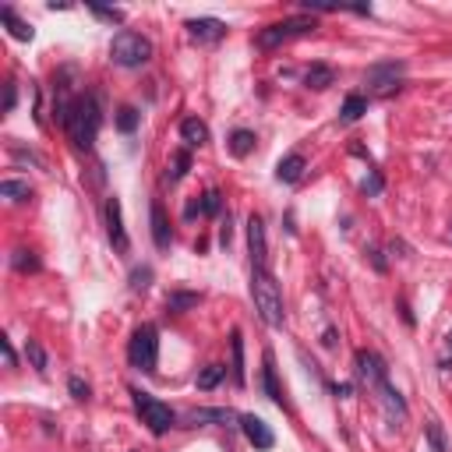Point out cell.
I'll return each instance as SVG.
<instances>
[{"label": "cell", "instance_id": "22", "mask_svg": "<svg viewBox=\"0 0 452 452\" xmlns=\"http://www.w3.org/2000/svg\"><path fill=\"white\" fill-rule=\"evenodd\" d=\"M198 304H202V294H195V290H174L166 297V311L170 315H184V311H191Z\"/></svg>", "mask_w": 452, "mask_h": 452}, {"label": "cell", "instance_id": "36", "mask_svg": "<svg viewBox=\"0 0 452 452\" xmlns=\"http://www.w3.org/2000/svg\"><path fill=\"white\" fill-rule=\"evenodd\" d=\"M92 11H96L99 18H106V22H117V25L124 22V11H117V8H99V4H96Z\"/></svg>", "mask_w": 452, "mask_h": 452}, {"label": "cell", "instance_id": "2", "mask_svg": "<svg viewBox=\"0 0 452 452\" xmlns=\"http://www.w3.org/2000/svg\"><path fill=\"white\" fill-rule=\"evenodd\" d=\"M251 301H255L258 318L269 329H282V322H287V304H282V290H279V282L269 269H251Z\"/></svg>", "mask_w": 452, "mask_h": 452}, {"label": "cell", "instance_id": "11", "mask_svg": "<svg viewBox=\"0 0 452 452\" xmlns=\"http://www.w3.org/2000/svg\"><path fill=\"white\" fill-rule=\"evenodd\" d=\"M403 71H407V64H403V61H385V64H375V68H368L364 82H368V85H375L378 92H392L396 78H400ZM396 89H400V85H396Z\"/></svg>", "mask_w": 452, "mask_h": 452}, {"label": "cell", "instance_id": "33", "mask_svg": "<svg viewBox=\"0 0 452 452\" xmlns=\"http://www.w3.org/2000/svg\"><path fill=\"white\" fill-rule=\"evenodd\" d=\"M68 389H71V396H75L78 403H89V400H92V389H89V382H82L78 375H71V378H68Z\"/></svg>", "mask_w": 452, "mask_h": 452}, {"label": "cell", "instance_id": "23", "mask_svg": "<svg viewBox=\"0 0 452 452\" xmlns=\"http://www.w3.org/2000/svg\"><path fill=\"white\" fill-rule=\"evenodd\" d=\"M368 113V96H361V92H354V96H347V103H343V110H339V121L343 124H354V121H361Z\"/></svg>", "mask_w": 452, "mask_h": 452}, {"label": "cell", "instance_id": "16", "mask_svg": "<svg viewBox=\"0 0 452 452\" xmlns=\"http://www.w3.org/2000/svg\"><path fill=\"white\" fill-rule=\"evenodd\" d=\"M304 170H308V159H304L301 152H290L287 159H279V166H276V181H282V184H297V181L304 177Z\"/></svg>", "mask_w": 452, "mask_h": 452}, {"label": "cell", "instance_id": "41", "mask_svg": "<svg viewBox=\"0 0 452 452\" xmlns=\"http://www.w3.org/2000/svg\"><path fill=\"white\" fill-rule=\"evenodd\" d=\"M332 392L339 396V400H347V396L354 392V385H347V382H343V385H332Z\"/></svg>", "mask_w": 452, "mask_h": 452}, {"label": "cell", "instance_id": "20", "mask_svg": "<svg viewBox=\"0 0 452 452\" xmlns=\"http://www.w3.org/2000/svg\"><path fill=\"white\" fill-rule=\"evenodd\" d=\"M0 22H4V25H8V32H11L15 39H22V43H29V39L36 36V29H32L29 22H22V18H18V11H15V8H8V4L0 8Z\"/></svg>", "mask_w": 452, "mask_h": 452}, {"label": "cell", "instance_id": "6", "mask_svg": "<svg viewBox=\"0 0 452 452\" xmlns=\"http://www.w3.org/2000/svg\"><path fill=\"white\" fill-rule=\"evenodd\" d=\"M318 29V22L315 18H308V15H294V18H282V22H272V25H265L262 32H258V50H276V46H282V43H290V39H301V36H311Z\"/></svg>", "mask_w": 452, "mask_h": 452}, {"label": "cell", "instance_id": "14", "mask_svg": "<svg viewBox=\"0 0 452 452\" xmlns=\"http://www.w3.org/2000/svg\"><path fill=\"white\" fill-rule=\"evenodd\" d=\"M149 219H152V244H156L159 251H170V244H174V234H170V219H166V212H163L159 202L149 205Z\"/></svg>", "mask_w": 452, "mask_h": 452}, {"label": "cell", "instance_id": "32", "mask_svg": "<svg viewBox=\"0 0 452 452\" xmlns=\"http://www.w3.org/2000/svg\"><path fill=\"white\" fill-rule=\"evenodd\" d=\"M428 445H431V452H449V442H445V431L438 421H428Z\"/></svg>", "mask_w": 452, "mask_h": 452}, {"label": "cell", "instance_id": "42", "mask_svg": "<svg viewBox=\"0 0 452 452\" xmlns=\"http://www.w3.org/2000/svg\"><path fill=\"white\" fill-rule=\"evenodd\" d=\"M368 255H371V262H375V269H378V272H385V258H382V251H375V248H371Z\"/></svg>", "mask_w": 452, "mask_h": 452}, {"label": "cell", "instance_id": "13", "mask_svg": "<svg viewBox=\"0 0 452 452\" xmlns=\"http://www.w3.org/2000/svg\"><path fill=\"white\" fill-rule=\"evenodd\" d=\"M188 36L198 39V43H219L226 36V22H219V18H191Z\"/></svg>", "mask_w": 452, "mask_h": 452}, {"label": "cell", "instance_id": "24", "mask_svg": "<svg viewBox=\"0 0 452 452\" xmlns=\"http://www.w3.org/2000/svg\"><path fill=\"white\" fill-rule=\"evenodd\" d=\"M223 378H226V368H223V364H209V368H202V371H198V389H202V392H209V389H216Z\"/></svg>", "mask_w": 452, "mask_h": 452}, {"label": "cell", "instance_id": "9", "mask_svg": "<svg viewBox=\"0 0 452 452\" xmlns=\"http://www.w3.org/2000/svg\"><path fill=\"white\" fill-rule=\"evenodd\" d=\"M248 248H251V269H269V241L262 216H248Z\"/></svg>", "mask_w": 452, "mask_h": 452}, {"label": "cell", "instance_id": "39", "mask_svg": "<svg viewBox=\"0 0 452 452\" xmlns=\"http://www.w3.org/2000/svg\"><path fill=\"white\" fill-rule=\"evenodd\" d=\"M15 103H18V89H15V82H8V92H4V113H11Z\"/></svg>", "mask_w": 452, "mask_h": 452}, {"label": "cell", "instance_id": "35", "mask_svg": "<svg viewBox=\"0 0 452 452\" xmlns=\"http://www.w3.org/2000/svg\"><path fill=\"white\" fill-rule=\"evenodd\" d=\"M361 191H364L368 198H375V195H382V174H378V170H371V177H364V184H361Z\"/></svg>", "mask_w": 452, "mask_h": 452}, {"label": "cell", "instance_id": "12", "mask_svg": "<svg viewBox=\"0 0 452 452\" xmlns=\"http://www.w3.org/2000/svg\"><path fill=\"white\" fill-rule=\"evenodd\" d=\"M188 428H198V424H230V421H241L234 410H226V407H198V410H188L184 414Z\"/></svg>", "mask_w": 452, "mask_h": 452}, {"label": "cell", "instance_id": "26", "mask_svg": "<svg viewBox=\"0 0 452 452\" xmlns=\"http://www.w3.org/2000/svg\"><path fill=\"white\" fill-rule=\"evenodd\" d=\"M188 170H191V152L181 149V152H174V166L166 170V181H174V184H177V181L188 174Z\"/></svg>", "mask_w": 452, "mask_h": 452}, {"label": "cell", "instance_id": "28", "mask_svg": "<svg viewBox=\"0 0 452 452\" xmlns=\"http://www.w3.org/2000/svg\"><path fill=\"white\" fill-rule=\"evenodd\" d=\"M11 265H15V272H39V258H36V251H29V248H18V251L11 255Z\"/></svg>", "mask_w": 452, "mask_h": 452}, {"label": "cell", "instance_id": "17", "mask_svg": "<svg viewBox=\"0 0 452 452\" xmlns=\"http://www.w3.org/2000/svg\"><path fill=\"white\" fill-rule=\"evenodd\" d=\"M230 375L237 385H248V371H244V336L241 329L230 332Z\"/></svg>", "mask_w": 452, "mask_h": 452}, {"label": "cell", "instance_id": "4", "mask_svg": "<svg viewBox=\"0 0 452 452\" xmlns=\"http://www.w3.org/2000/svg\"><path fill=\"white\" fill-rule=\"evenodd\" d=\"M128 361H131V368H138V371H145V375H152V371L159 368V332H156L152 322H145V325H138V329L131 332Z\"/></svg>", "mask_w": 452, "mask_h": 452}, {"label": "cell", "instance_id": "25", "mask_svg": "<svg viewBox=\"0 0 452 452\" xmlns=\"http://www.w3.org/2000/svg\"><path fill=\"white\" fill-rule=\"evenodd\" d=\"M138 121H142V113H138L135 106H121V110H117V131H121V135H135Z\"/></svg>", "mask_w": 452, "mask_h": 452}, {"label": "cell", "instance_id": "21", "mask_svg": "<svg viewBox=\"0 0 452 452\" xmlns=\"http://www.w3.org/2000/svg\"><path fill=\"white\" fill-rule=\"evenodd\" d=\"M304 85L315 89V92H325L329 85H336V71H332L329 64H311V68L304 71Z\"/></svg>", "mask_w": 452, "mask_h": 452}, {"label": "cell", "instance_id": "40", "mask_svg": "<svg viewBox=\"0 0 452 452\" xmlns=\"http://www.w3.org/2000/svg\"><path fill=\"white\" fill-rule=\"evenodd\" d=\"M230 237H234V230H230V216H226V223L219 226V244H223V248H230Z\"/></svg>", "mask_w": 452, "mask_h": 452}, {"label": "cell", "instance_id": "30", "mask_svg": "<svg viewBox=\"0 0 452 452\" xmlns=\"http://www.w3.org/2000/svg\"><path fill=\"white\" fill-rule=\"evenodd\" d=\"M25 357L32 361V368H36L39 375H43V371L50 368V361H46V350H43V347L36 343V339H25Z\"/></svg>", "mask_w": 452, "mask_h": 452}, {"label": "cell", "instance_id": "37", "mask_svg": "<svg viewBox=\"0 0 452 452\" xmlns=\"http://www.w3.org/2000/svg\"><path fill=\"white\" fill-rule=\"evenodd\" d=\"M11 152H15V159H18V163H32V166H39V170H43V159H39L36 152H25V149H18V145H15Z\"/></svg>", "mask_w": 452, "mask_h": 452}, {"label": "cell", "instance_id": "27", "mask_svg": "<svg viewBox=\"0 0 452 452\" xmlns=\"http://www.w3.org/2000/svg\"><path fill=\"white\" fill-rule=\"evenodd\" d=\"M251 149H255V131H244V128H241V131H234V135H230V152H234V156H241V159H244Z\"/></svg>", "mask_w": 452, "mask_h": 452}, {"label": "cell", "instance_id": "18", "mask_svg": "<svg viewBox=\"0 0 452 452\" xmlns=\"http://www.w3.org/2000/svg\"><path fill=\"white\" fill-rule=\"evenodd\" d=\"M378 396H382V407H385V414L392 421H407V400L400 396V389H392L385 382V385H378Z\"/></svg>", "mask_w": 452, "mask_h": 452}, {"label": "cell", "instance_id": "7", "mask_svg": "<svg viewBox=\"0 0 452 452\" xmlns=\"http://www.w3.org/2000/svg\"><path fill=\"white\" fill-rule=\"evenodd\" d=\"M103 219H106V237H110L113 251H117V255H128V251H131V237H128V230H124V212H121V198H117V195L106 198Z\"/></svg>", "mask_w": 452, "mask_h": 452}, {"label": "cell", "instance_id": "10", "mask_svg": "<svg viewBox=\"0 0 452 452\" xmlns=\"http://www.w3.org/2000/svg\"><path fill=\"white\" fill-rule=\"evenodd\" d=\"M241 431H244V438H248L258 452H269V449L276 445V431H272L262 417H255V414H244V417H241Z\"/></svg>", "mask_w": 452, "mask_h": 452}, {"label": "cell", "instance_id": "8", "mask_svg": "<svg viewBox=\"0 0 452 452\" xmlns=\"http://www.w3.org/2000/svg\"><path fill=\"white\" fill-rule=\"evenodd\" d=\"M354 368H357V378H361L368 389H378V385L389 382V368H385V361H382L375 350H357Z\"/></svg>", "mask_w": 452, "mask_h": 452}, {"label": "cell", "instance_id": "15", "mask_svg": "<svg viewBox=\"0 0 452 452\" xmlns=\"http://www.w3.org/2000/svg\"><path fill=\"white\" fill-rule=\"evenodd\" d=\"M262 392L269 396L276 407H287V400H282V389H279V382H276V357H272V350L262 354Z\"/></svg>", "mask_w": 452, "mask_h": 452}, {"label": "cell", "instance_id": "3", "mask_svg": "<svg viewBox=\"0 0 452 452\" xmlns=\"http://www.w3.org/2000/svg\"><path fill=\"white\" fill-rule=\"evenodd\" d=\"M110 61L117 68H142L152 61V43L142 36V32H131V29H121L110 43Z\"/></svg>", "mask_w": 452, "mask_h": 452}, {"label": "cell", "instance_id": "19", "mask_svg": "<svg viewBox=\"0 0 452 452\" xmlns=\"http://www.w3.org/2000/svg\"><path fill=\"white\" fill-rule=\"evenodd\" d=\"M181 142H184L188 149H202V145H209V128H205V121H198V117L181 121Z\"/></svg>", "mask_w": 452, "mask_h": 452}, {"label": "cell", "instance_id": "34", "mask_svg": "<svg viewBox=\"0 0 452 452\" xmlns=\"http://www.w3.org/2000/svg\"><path fill=\"white\" fill-rule=\"evenodd\" d=\"M149 282H152V269L149 265H142V269L131 272V290H149Z\"/></svg>", "mask_w": 452, "mask_h": 452}, {"label": "cell", "instance_id": "1", "mask_svg": "<svg viewBox=\"0 0 452 452\" xmlns=\"http://www.w3.org/2000/svg\"><path fill=\"white\" fill-rule=\"evenodd\" d=\"M99 124H103V106H99V96L96 92H85V96H75L71 103V113H68V138L75 149L89 152L96 145V135H99Z\"/></svg>", "mask_w": 452, "mask_h": 452}, {"label": "cell", "instance_id": "29", "mask_svg": "<svg viewBox=\"0 0 452 452\" xmlns=\"http://www.w3.org/2000/svg\"><path fill=\"white\" fill-rule=\"evenodd\" d=\"M0 195L11 198V202H29V198H32V188H29L25 181H4V184H0Z\"/></svg>", "mask_w": 452, "mask_h": 452}, {"label": "cell", "instance_id": "5", "mask_svg": "<svg viewBox=\"0 0 452 452\" xmlns=\"http://www.w3.org/2000/svg\"><path fill=\"white\" fill-rule=\"evenodd\" d=\"M131 400H135V410H138L142 424H145L152 435H166L170 428H177V414L170 410L163 400H156L152 392H145V389H131Z\"/></svg>", "mask_w": 452, "mask_h": 452}, {"label": "cell", "instance_id": "38", "mask_svg": "<svg viewBox=\"0 0 452 452\" xmlns=\"http://www.w3.org/2000/svg\"><path fill=\"white\" fill-rule=\"evenodd\" d=\"M0 350H4L8 368H18V357H15V350H11V339H8V336H0Z\"/></svg>", "mask_w": 452, "mask_h": 452}, {"label": "cell", "instance_id": "31", "mask_svg": "<svg viewBox=\"0 0 452 452\" xmlns=\"http://www.w3.org/2000/svg\"><path fill=\"white\" fill-rule=\"evenodd\" d=\"M198 209H202V216H219V212H223V195H219L216 188L205 191L202 202H198Z\"/></svg>", "mask_w": 452, "mask_h": 452}]
</instances>
